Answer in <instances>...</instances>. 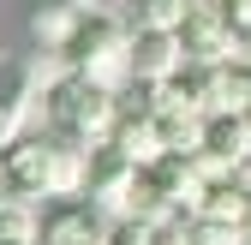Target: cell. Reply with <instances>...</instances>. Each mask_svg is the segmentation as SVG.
Listing matches in <instances>:
<instances>
[{
    "mask_svg": "<svg viewBox=\"0 0 251 245\" xmlns=\"http://www.w3.org/2000/svg\"><path fill=\"white\" fill-rule=\"evenodd\" d=\"M72 78V66H66V48H30L24 54V66H18V84L30 90L36 102H48L60 84Z\"/></svg>",
    "mask_w": 251,
    "mask_h": 245,
    "instance_id": "cell-11",
    "label": "cell"
},
{
    "mask_svg": "<svg viewBox=\"0 0 251 245\" xmlns=\"http://www.w3.org/2000/svg\"><path fill=\"white\" fill-rule=\"evenodd\" d=\"M251 162V126L245 114H203V144H198V168L203 179H227Z\"/></svg>",
    "mask_w": 251,
    "mask_h": 245,
    "instance_id": "cell-4",
    "label": "cell"
},
{
    "mask_svg": "<svg viewBox=\"0 0 251 245\" xmlns=\"http://www.w3.org/2000/svg\"><path fill=\"white\" fill-rule=\"evenodd\" d=\"M192 245H251V233L233 227V221H203V216H192Z\"/></svg>",
    "mask_w": 251,
    "mask_h": 245,
    "instance_id": "cell-16",
    "label": "cell"
},
{
    "mask_svg": "<svg viewBox=\"0 0 251 245\" xmlns=\"http://www.w3.org/2000/svg\"><path fill=\"white\" fill-rule=\"evenodd\" d=\"M72 36H78V12H66L60 0L30 6V42H36V48H66Z\"/></svg>",
    "mask_w": 251,
    "mask_h": 245,
    "instance_id": "cell-13",
    "label": "cell"
},
{
    "mask_svg": "<svg viewBox=\"0 0 251 245\" xmlns=\"http://www.w3.org/2000/svg\"><path fill=\"white\" fill-rule=\"evenodd\" d=\"M155 132H162V149L168 156H198V144H203V114H155Z\"/></svg>",
    "mask_w": 251,
    "mask_h": 245,
    "instance_id": "cell-15",
    "label": "cell"
},
{
    "mask_svg": "<svg viewBox=\"0 0 251 245\" xmlns=\"http://www.w3.org/2000/svg\"><path fill=\"white\" fill-rule=\"evenodd\" d=\"M66 12H78V18H102V12H114V0H60Z\"/></svg>",
    "mask_w": 251,
    "mask_h": 245,
    "instance_id": "cell-20",
    "label": "cell"
},
{
    "mask_svg": "<svg viewBox=\"0 0 251 245\" xmlns=\"http://www.w3.org/2000/svg\"><path fill=\"white\" fill-rule=\"evenodd\" d=\"M150 245H192V221H185V216L150 221Z\"/></svg>",
    "mask_w": 251,
    "mask_h": 245,
    "instance_id": "cell-17",
    "label": "cell"
},
{
    "mask_svg": "<svg viewBox=\"0 0 251 245\" xmlns=\"http://www.w3.org/2000/svg\"><path fill=\"white\" fill-rule=\"evenodd\" d=\"M0 245H42V216H36V203L0 192Z\"/></svg>",
    "mask_w": 251,
    "mask_h": 245,
    "instance_id": "cell-14",
    "label": "cell"
},
{
    "mask_svg": "<svg viewBox=\"0 0 251 245\" xmlns=\"http://www.w3.org/2000/svg\"><path fill=\"white\" fill-rule=\"evenodd\" d=\"M179 48H185L192 66H227L239 54V30L222 18L215 0H198V6L185 12V24H179Z\"/></svg>",
    "mask_w": 251,
    "mask_h": 245,
    "instance_id": "cell-5",
    "label": "cell"
},
{
    "mask_svg": "<svg viewBox=\"0 0 251 245\" xmlns=\"http://www.w3.org/2000/svg\"><path fill=\"white\" fill-rule=\"evenodd\" d=\"M114 156H126L132 168H150V162H162L168 149H162V132H155V114H126L114 120V138H108Z\"/></svg>",
    "mask_w": 251,
    "mask_h": 245,
    "instance_id": "cell-9",
    "label": "cell"
},
{
    "mask_svg": "<svg viewBox=\"0 0 251 245\" xmlns=\"http://www.w3.org/2000/svg\"><path fill=\"white\" fill-rule=\"evenodd\" d=\"M185 66L179 30H132V78L138 84H168Z\"/></svg>",
    "mask_w": 251,
    "mask_h": 245,
    "instance_id": "cell-8",
    "label": "cell"
},
{
    "mask_svg": "<svg viewBox=\"0 0 251 245\" xmlns=\"http://www.w3.org/2000/svg\"><path fill=\"white\" fill-rule=\"evenodd\" d=\"M42 108L54 120V132L72 138V144H84V149H102L114 138V120H120V96L102 90V84H90V78H78V72L60 84Z\"/></svg>",
    "mask_w": 251,
    "mask_h": 245,
    "instance_id": "cell-2",
    "label": "cell"
},
{
    "mask_svg": "<svg viewBox=\"0 0 251 245\" xmlns=\"http://www.w3.org/2000/svg\"><path fill=\"white\" fill-rule=\"evenodd\" d=\"M138 186H144V168H132L126 156H114V149L102 144L96 156H90V179H84V203L102 209L108 221H126L138 203Z\"/></svg>",
    "mask_w": 251,
    "mask_h": 245,
    "instance_id": "cell-3",
    "label": "cell"
},
{
    "mask_svg": "<svg viewBox=\"0 0 251 245\" xmlns=\"http://www.w3.org/2000/svg\"><path fill=\"white\" fill-rule=\"evenodd\" d=\"M215 6H222V18L239 30V36H251V0H215Z\"/></svg>",
    "mask_w": 251,
    "mask_h": 245,
    "instance_id": "cell-19",
    "label": "cell"
},
{
    "mask_svg": "<svg viewBox=\"0 0 251 245\" xmlns=\"http://www.w3.org/2000/svg\"><path fill=\"white\" fill-rule=\"evenodd\" d=\"M30 120H36V96L12 78V84H0V156L18 144V138H30Z\"/></svg>",
    "mask_w": 251,
    "mask_h": 245,
    "instance_id": "cell-12",
    "label": "cell"
},
{
    "mask_svg": "<svg viewBox=\"0 0 251 245\" xmlns=\"http://www.w3.org/2000/svg\"><path fill=\"white\" fill-rule=\"evenodd\" d=\"M198 216H203V221H233V227H245V221H251V186H245V173L209 179V186H203V203H198Z\"/></svg>",
    "mask_w": 251,
    "mask_h": 245,
    "instance_id": "cell-10",
    "label": "cell"
},
{
    "mask_svg": "<svg viewBox=\"0 0 251 245\" xmlns=\"http://www.w3.org/2000/svg\"><path fill=\"white\" fill-rule=\"evenodd\" d=\"M66 66L90 84H102V90H120L132 84V30H126L114 12L102 18H78V36L66 42Z\"/></svg>",
    "mask_w": 251,
    "mask_h": 245,
    "instance_id": "cell-1",
    "label": "cell"
},
{
    "mask_svg": "<svg viewBox=\"0 0 251 245\" xmlns=\"http://www.w3.org/2000/svg\"><path fill=\"white\" fill-rule=\"evenodd\" d=\"M0 168H6V192L12 197H24V203H48L54 197V138H18L0 156Z\"/></svg>",
    "mask_w": 251,
    "mask_h": 245,
    "instance_id": "cell-6",
    "label": "cell"
},
{
    "mask_svg": "<svg viewBox=\"0 0 251 245\" xmlns=\"http://www.w3.org/2000/svg\"><path fill=\"white\" fill-rule=\"evenodd\" d=\"M239 114H245V126H251V102H245V108H239Z\"/></svg>",
    "mask_w": 251,
    "mask_h": 245,
    "instance_id": "cell-21",
    "label": "cell"
},
{
    "mask_svg": "<svg viewBox=\"0 0 251 245\" xmlns=\"http://www.w3.org/2000/svg\"><path fill=\"white\" fill-rule=\"evenodd\" d=\"M108 227L114 221L84 197H54L42 209V245H108Z\"/></svg>",
    "mask_w": 251,
    "mask_h": 245,
    "instance_id": "cell-7",
    "label": "cell"
},
{
    "mask_svg": "<svg viewBox=\"0 0 251 245\" xmlns=\"http://www.w3.org/2000/svg\"><path fill=\"white\" fill-rule=\"evenodd\" d=\"M108 245H150V221H138V216L114 221V227H108Z\"/></svg>",
    "mask_w": 251,
    "mask_h": 245,
    "instance_id": "cell-18",
    "label": "cell"
},
{
    "mask_svg": "<svg viewBox=\"0 0 251 245\" xmlns=\"http://www.w3.org/2000/svg\"><path fill=\"white\" fill-rule=\"evenodd\" d=\"M0 192H6V168H0Z\"/></svg>",
    "mask_w": 251,
    "mask_h": 245,
    "instance_id": "cell-22",
    "label": "cell"
}]
</instances>
